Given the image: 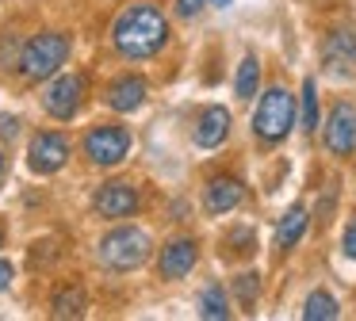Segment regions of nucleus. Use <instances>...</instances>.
Listing matches in <instances>:
<instances>
[{"mask_svg":"<svg viewBox=\"0 0 356 321\" xmlns=\"http://www.w3.org/2000/svg\"><path fill=\"white\" fill-rule=\"evenodd\" d=\"M111 42L127 58H154L169 42V23L154 4H131L111 23Z\"/></svg>","mask_w":356,"mask_h":321,"instance_id":"obj_1","label":"nucleus"},{"mask_svg":"<svg viewBox=\"0 0 356 321\" xmlns=\"http://www.w3.org/2000/svg\"><path fill=\"white\" fill-rule=\"evenodd\" d=\"M70 58V38L58 31H39L19 54V76L24 81H50Z\"/></svg>","mask_w":356,"mask_h":321,"instance_id":"obj_2","label":"nucleus"},{"mask_svg":"<svg viewBox=\"0 0 356 321\" xmlns=\"http://www.w3.org/2000/svg\"><path fill=\"white\" fill-rule=\"evenodd\" d=\"M295 126V96L287 88H268L257 104V115H253V130L264 145H276L291 134Z\"/></svg>","mask_w":356,"mask_h":321,"instance_id":"obj_3","label":"nucleus"},{"mask_svg":"<svg viewBox=\"0 0 356 321\" xmlns=\"http://www.w3.org/2000/svg\"><path fill=\"white\" fill-rule=\"evenodd\" d=\"M146 256H149V237L134 226H119L100 241V260L111 272H134V268L146 264Z\"/></svg>","mask_w":356,"mask_h":321,"instance_id":"obj_4","label":"nucleus"},{"mask_svg":"<svg viewBox=\"0 0 356 321\" xmlns=\"http://www.w3.org/2000/svg\"><path fill=\"white\" fill-rule=\"evenodd\" d=\"M85 76L81 73H54V81H50L47 96H42V107H47L54 119H73V115L81 111V104H85Z\"/></svg>","mask_w":356,"mask_h":321,"instance_id":"obj_5","label":"nucleus"},{"mask_svg":"<svg viewBox=\"0 0 356 321\" xmlns=\"http://www.w3.org/2000/svg\"><path fill=\"white\" fill-rule=\"evenodd\" d=\"M127 149H131V130L127 126H96V130H88V138H85V153L92 157V165H100V168H111V165H119V160L127 157Z\"/></svg>","mask_w":356,"mask_h":321,"instance_id":"obj_6","label":"nucleus"},{"mask_svg":"<svg viewBox=\"0 0 356 321\" xmlns=\"http://www.w3.org/2000/svg\"><path fill=\"white\" fill-rule=\"evenodd\" d=\"M325 149L333 157L356 153V104H337L325 119Z\"/></svg>","mask_w":356,"mask_h":321,"instance_id":"obj_7","label":"nucleus"},{"mask_svg":"<svg viewBox=\"0 0 356 321\" xmlns=\"http://www.w3.org/2000/svg\"><path fill=\"white\" fill-rule=\"evenodd\" d=\"M27 160H31V168L39 176H50L58 172V168L70 160V142H65V134H58V130H47V134H35L31 142V153H27Z\"/></svg>","mask_w":356,"mask_h":321,"instance_id":"obj_8","label":"nucleus"},{"mask_svg":"<svg viewBox=\"0 0 356 321\" xmlns=\"http://www.w3.org/2000/svg\"><path fill=\"white\" fill-rule=\"evenodd\" d=\"M138 211V191L123 180H108L96 191V214L100 218H131Z\"/></svg>","mask_w":356,"mask_h":321,"instance_id":"obj_9","label":"nucleus"},{"mask_svg":"<svg viewBox=\"0 0 356 321\" xmlns=\"http://www.w3.org/2000/svg\"><path fill=\"white\" fill-rule=\"evenodd\" d=\"M322 65L330 69L333 76H345V73H356V31H330L322 46Z\"/></svg>","mask_w":356,"mask_h":321,"instance_id":"obj_10","label":"nucleus"},{"mask_svg":"<svg viewBox=\"0 0 356 321\" xmlns=\"http://www.w3.org/2000/svg\"><path fill=\"white\" fill-rule=\"evenodd\" d=\"M195 256H200V249H195L192 237L169 241L161 249V279H184V275L195 268Z\"/></svg>","mask_w":356,"mask_h":321,"instance_id":"obj_11","label":"nucleus"},{"mask_svg":"<svg viewBox=\"0 0 356 321\" xmlns=\"http://www.w3.org/2000/svg\"><path fill=\"white\" fill-rule=\"evenodd\" d=\"M241 199H245V183L234 180V176H215V180L207 183V191H203L207 214H226V211H234Z\"/></svg>","mask_w":356,"mask_h":321,"instance_id":"obj_12","label":"nucleus"},{"mask_svg":"<svg viewBox=\"0 0 356 321\" xmlns=\"http://www.w3.org/2000/svg\"><path fill=\"white\" fill-rule=\"evenodd\" d=\"M226 134H230V111L226 107H207V111L195 119V145L200 149H215V145L226 142Z\"/></svg>","mask_w":356,"mask_h":321,"instance_id":"obj_13","label":"nucleus"},{"mask_svg":"<svg viewBox=\"0 0 356 321\" xmlns=\"http://www.w3.org/2000/svg\"><path fill=\"white\" fill-rule=\"evenodd\" d=\"M142 99H146V81H142V76H123V81H115L108 92V104L115 107V111H138Z\"/></svg>","mask_w":356,"mask_h":321,"instance_id":"obj_14","label":"nucleus"},{"mask_svg":"<svg viewBox=\"0 0 356 321\" xmlns=\"http://www.w3.org/2000/svg\"><path fill=\"white\" fill-rule=\"evenodd\" d=\"M307 222H310L307 206H291V211L280 218V226H276V245H280V249H291V245H299L302 233H307Z\"/></svg>","mask_w":356,"mask_h":321,"instance_id":"obj_15","label":"nucleus"},{"mask_svg":"<svg viewBox=\"0 0 356 321\" xmlns=\"http://www.w3.org/2000/svg\"><path fill=\"white\" fill-rule=\"evenodd\" d=\"M337 313H341L337 298L325 295V290H314V295L307 298V306H302V318L307 321H333Z\"/></svg>","mask_w":356,"mask_h":321,"instance_id":"obj_16","label":"nucleus"},{"mask_svg":"<svg viewBox=\"0 0 356 321\" xmlns=\"http://www.w3.org/2000/svg\"><path fill=\"white\" fill-rule=\"evenodd\" d=\"M257 81H261V61H257L253 54H245V58H241V65H238V76H234V88H238V96H241V99H253Z\"/></svg>","mask_w":356,"mask_h":321,"instance_id":"obj_17","label":"nucleus"},{"mask_svg":"<svg viewBox=\"0 0 356 321\" xmlns=\"http://www.w3.org/2000/svg\"><path fill=\"white\" fill-rule=\"evenodd\" d=\"M85 313V290L81 287H65L54 295V318H81Z\"/></svg>","mask_w":356,"mask_h":321,"instance_id":"obj_18","label":"nucleus"},{"mask_svg":"<svg viewBox=\"0 0 356 321\" xmlns=\"http://www.w3.org/2000/svg\"><path fill=\"white\" fill-rule=\"evenodd\" d=\"M200 313H203V318H215V321L230 318V306H226L222 287H207V290H203V295H200Z\"/></svg>","mask_w":356,"mask_h":321,"instance_id":"obj_19","label":"nucleus"},{"mask_svg":"<svg viewBox=\"0 0 356 321\" xmlns=\"http://www.w3.org/2000/svg\"><path fill=\"white\" fill-rule=\"evenodd\" d=\"M318 126V88L314 81L302 84V130H314Z\"/></svg>","mask_w":356,"mask_h":321,"instance_id":"obj_20","label":"nucleus"},{"mask_svg":"<svg viewBox=\"0 0 356 321\" xmlns=\"http://www.w3.org/2000/svg\"><path fill=\"white\" fill-rule=\"evenodd\" d=\"M234 290H238L241 306H253V302H257V275H253V272L238 275V283H234Z\"/></svg>","mask_w":356,"mask_h":321,"instance_id":"obj_21","label":"nucleus"},{"mask_svg":"<svg viewBox=\"0 0 356 321\" xmlns=\"http://www.w3.org/2000/svg\"><path fill=\"white\" fill-rule=\"evenodd\" d=\"M341 249H345V256H353V260H356V218L348 222L345 237H341Z\"/></svg>","mask_w":356,"mask_h":321,"instance_id":"obj_22","label":"nucleus"},{"mask_svg":"<svg viewBox=\"0 0 356 321\" xmlns=\"http://www.w3.org/2000/svg\"><path fill=\"white\" fill-rule=\"evenodd\" d=\"M0 134H4V138H16L19 134V119H16V115H0Z\"/></svg>","mask_w":356,"mask_h":321,"instance_id":"obj_23","label":"nucleus"},{"mask_svg":"<svg viewBox=\"0 0 356 321\" xmlns=\"http://www.w3.org/2000/svg\"><path fill=\"white\" fill-rule=\"evenodd\" d=\"M203 4H207V0H177V12L184 15V19H192V15L200 12Z\"/></svg>","mask_w":356,"mask_h":321,"instance_id":"obj_24","label":"nucleus"},{"mask_svg":"<svg viewBox=\"0 0 356 321\" xmlns=\"http://www.w3.org/2000/svg\"><path fill=\"white\" fill-rule=\"evenodd\" d=\"M8 283H12V264L8 260H0V290L8 287Z\"/></svg>","mask_w":356,"mask_h":321,"instance_id":"obj_25","label":"nucleus"},{"mask_svg":"<svg viewBox=\"0 0 356 321\" xmlns=\"http://www.w3.org/2000/svg\"><path fill=\"white\" fill-rule=\"evenodd\" d=\"M0 183H4V153H0Z\"/></svg>","mask_w":356,"mask_h":321,"instance_id":"obj_26","label":"nucleus"},{"mask_svg":"<svg viewBox=\"0 0 356 321\" xmlns=\"http://www.w3.org/2000/svg\"><path fill=\"white\" fill-rule=\"evenodd\" d=\"M211 4H215V8H226V4H230V0H211Z\"/></svg>","mask_w":356,"mask_h":321,"instance_id":"obj_27","label":"nucleus"},{"mask_svg":"<svg viewBox=\"0 0 356 321\" xmlns=\"http://www.w3.org/2000/svg\"><path fill=\"white\" fill-rule=\"evenodd\" d=\"M0 241H4V233H0Z\"/></svg>","mask_w":356,"mask_h":321,"instance_id":"obj_28","label":"nucleus"}]
</instances>
